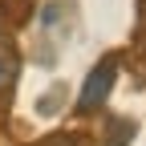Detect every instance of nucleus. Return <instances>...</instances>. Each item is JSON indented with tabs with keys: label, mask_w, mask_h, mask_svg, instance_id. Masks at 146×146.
<instances>
[{
	"label": "nucleus",
	"mask_w": 146,
	"mask_h": 146,
	"mask_svg": "<svg viewBox=\"0 0 146 146\" xmlns=\"http://www.w3.org/2000/svg\"><path fill=\"white\" fill-rule=\"evenodd\" d=\"M12 77H16V53L8 45H0V89H8Z\"/></svg>",
	"instance_id": "obj_2"
},
{
	"label": "nucleus",
	"mask_w": 146,
	"mask_h": 146,
	"mask_svg": "<svg viewBox=\"0 0 146 146\" xmlns=\"http://www.w3.org/2000/svg\"><path fill=\"white\" fill-rule=\"evenodd\" d=\"M114 81H118V57L98 61L94 69H89L81 94H77V114H94V110H102L106 98H110V89H114Z\"/></svg>",
	"instance_id": "obj_1"
},
{
	"label": "nucleus",
	"mask_w": 146,
	"mask_h": 146,
	"mask_svg": "<svg viewBox=\"0 0 146 146\" xmlns=\"http://www.w3.org/2000/svg\"><path fill=\"white\" fill-rule=\"evenodd\" d=\"M36 146H89L81 134H49V138H41Z\"/></svg>",
	"instance_id": "obj_3"
}]
</instances>
